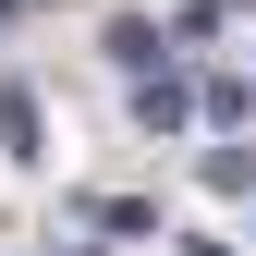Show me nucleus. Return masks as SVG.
Returning <instances> with one entry per match:
<instances>
[{"instance_id":"obj_1","label":"nucleus","mask_w":256,"mask_h":256,"mask_svg":"<svg viewBox=\"0 0 256 256\" xmlns=\"http://www.w3.org/2000/svg\"><path fill=\"white\" fill-rule=\"evenodd\" d=\"M110 61H122L134 86H158V61H171V37H158V24H110Z\"/></svg>"},{"instance_id":"obj_2","label":"nucleus","mask_w":256,"mask_h":256,"mask_svg":"<svg viewBox=\"0 0 256 256\" xmlns=\"http://www.w3.org/2000/svg\"><path fill=\"white\" fill-rule=\"evenodd\" d=\"M0 146L37 158V86H12V74H0Z\"/></svg>"},{"instance_id":"obj_3","label":"nucleus","mask_w":256,"mask_h":256,"mask_svg":"<svg viewBox=\"0 0 256 256\" xmlns=\"http://www.w3.org/2000/svg\"><path fill=\"white\" fill-rule=\"evenodd\" d=\"M208 158V196H256V146H196Z\"/></svg>"}]
</instances>
